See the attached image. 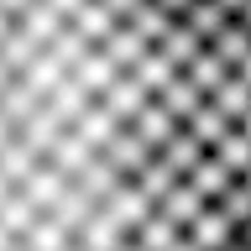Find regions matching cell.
Instances as JSON below:
<instances>
[{
    "label": "cell",
    "mask_w": 251,
    "mask_h": 251,
    "mask_svg": "<svg viewBox=\"0 0 251 251\" xmlns=\"http://www.w3.org/2000/svg\"><path fill=\"white\" fill-rule=\"evenodd\" d=\"M251 209V0H0V251H225Z\"/></svg>",
    "instance_id": "6da1fadb"
}]
</instances>
